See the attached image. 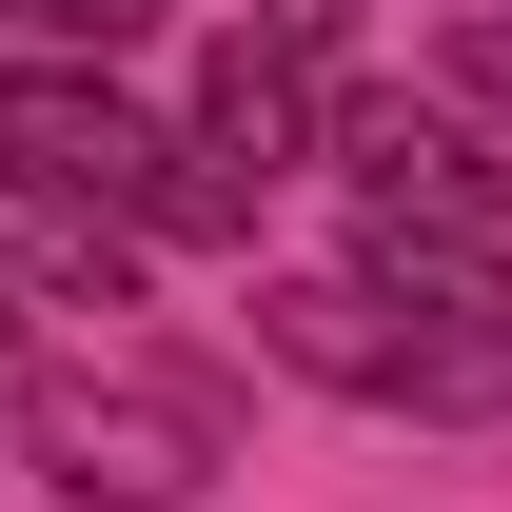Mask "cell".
Listing matches in <instances>:
<instances>
[{"mask_svg":"<svg viewBox=\"0 0 512 512\" xmlns=\"http://www.w3.org/2000/svg\"><path fill=\"white\" fill-rule=\"evenodd\" d=\"M0 197L20 217H138V237H256V178H217L178 119H138L99 60H20L0 79Z\"/></svg>","mask_w":512,"mask_h":512,"instance_id":"6da1fadb","label":"cell"},{"mask_svg":"<svg viewBox=\"0 0 512 512\" xmlns=\"http://www.w3.org/2000/svg\"><path fill=\"white\" fill-rule=\"evenodd\" d=\"M20 453H40L79 512H197L237 473V394L178 375V355H60V375L20 394Z\"/></svg>","mask_w":512,"mask_h":512,"instance_id":"7a4b0ae2","label":"cell"},{"mask_svg":"<svg viewBox=\"0 0 512 512\" xmlns=\"http://www.w3.org/2000/svg\"><path fill=\"white\" fill-rule=\"evenodd\" d=\"M256 355L316 375V394H355V414H512V335L434 316L394 276H276L256 296Z\"/></svg>","mask_w":512,"mask_h":512,"instance_id":"3957f363","label":"cell"},{"mask_svg":"<svg viewBox=\"0 0 512 512\" xmlns=\"http://www.w3.org/2000/svg\"><path fill=\"white\" fill-rule=\"evenodd\" d=\"M316 119H335V79H316V40H217V60H197V158H217V178H296V158H316Z\"/></svg>","mask_w":512,"mask_h":512,"instance_id":"277c9868","label":"cell"},{"mask_svg":"<svg viewBox=\"0 0 512 512\" xmlns=\"http://www.w3.org/2000/svg\"><path fill=\"white\" fill-rule=\"evenodd\" d=\"M0 20H20L40 60H119V40H138V20H158V0H0Z\"/></svg>","mask_w":512,"mask_h":512,"instance_id":"5b68a950","label":"cell"},{"mask_svg":"<svg viewBox=\"0 0 512 512\" xmlns=\"http://www.w3.org/2000/svg\"><path fill=\"white\" fill-rule=\"evenodd\" d=\"M237 20H256V40H316V60H335V20H355V0H237Z\"/></svg>","mask_w":512,"mask_h":512,"instance_id":"8992f818","label":"cell"},{"mask_svg":"<svg viewBox=\"0 0 512 512\" xmlns=\"http://www.w3.org/2000/svg\"><path fill=\"white\" fill-rule=\"evenodd\" d=\"M453 20H512V0H453Z\"/></svg>","mask_w":512,"mask_h":512,"instance_id":"52a82bcc","label":"cell"}]
</instances>
